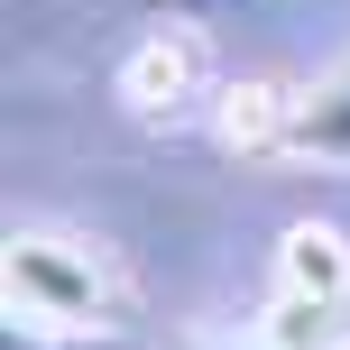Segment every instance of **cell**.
<instances>
[{"label":"cell","mask_w":350,"mask_h":350,"mask_svg":"<svg viewBox=\"0 0 350 350\" xmlns=\"http://www.w3.org/2000/svg\"><path fill=\"white\" fill-rule=\"evenodd\" d=\"M221 46H212L203 18H148L120 55V102L139 129H185L221 111Z\"/></svg>","instance_id":"cell-3"},{"label":"cell","mask_w":350,"mask_h":350,"mask_svg":"<svg viewBox=\"0 0 350 350\" xmlns=\"http://www.w3.org/2000/svg\"><path fill=\"white\" fill-rule=\"evenodd\" d=\"M129 314H139V286H129V258L111 240L55 230V221L10 230V332L92 341V332H120Z\"/></svg>","instance_id":"cell-1"},{"label":"cell","mask_w":350,"mask_h":350,"mask_svg":"<svg viewBox=\"0 0 350 350\" xmlns=\"http://www.w3.org/2000/svg\"><path fill=\"white\" fill-rule=\"evenodd\" d=\"M258 350H350V230L295 221L277 240V286L258 314Z\"/></svg>","instance_id":"cell-2"},{"label":"cell","mask_w":350,"mask_h":350,"mask_svg":"<svg viewBox=\"0 0 350 350\" xmlns=\"http://www.w3.org/2000/svg\"><path fill=\"white\" fill-rule=\"evenodd\" d=\"M286 157H314V166H350V65L332 83L295 92V120H286Z\"/></svg>","instance_id":"cell-4"},{"label":"cell","mask_w":350,"mask_h":350,"mask_svg":"<svg viewBox=\"0 0 350 350\" xmlns=\"http://www.w3.org/2000/svg\"><path fill=\"white\" fill-rule=\"evenodd\" d=\"M148 18H203V10H230V0H139Z\"/></svg>","instance_id":"cell-5"}]
</instances>
